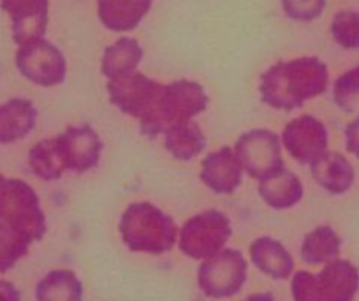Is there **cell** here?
Listing matches in <instances>:
<instances>
[{"instance_id": "obj_1", "label": "cell", "mask_w": 359, "mask_h": 301, "mask_svg": "<svg viewBox=\"0 0 359 301\" xmlns=\"http://www.w3.org/2000/svg\"><path fill=\"white\" fill-rule=\"evenodd\" d=\"M330 72L324 62L316 57L296 58L291 62H278L262 74L261 99L271 108H299L305 100L326 92Z\"/></svg>"}, {"instance_id": "obj_2", "label": "cell", "mask_w": 359, "mask_h": 301, "mask_svg": "<svg viewBox=\"0 0 359 301\" xmlns=\"http://www.w3.org/2000/svg\"><path fill=\"white\" fill-rule=\"evenodd\" d=\"M208 105V97L199 83L175 81L162 86V92L155 102L154 112L141 122V131L148 136H157L175 126L187 123L191 116L198 115Z\"/></svg>"}, {"instance_id": "obj_3", "label": "cell", "mask_w": 359, "mask_h": 301, "mask_svg": "<svg viewBox=\"0 0 359 301\" xmlns=\"http://www.w3.org/2000/svg\"><path fill=\"white\" fill-rule=\"evenodd\" d=\"M120 231L123 241L133 250L151 252V254L169 250L175 245L178 234L175 222L148 203L130 205L129 210L123 213Z\"/></svg>"}, {"instance_id": "obj_4", "label": "cell", "mask_w": 359, "mask_h": 301, "mask_svg": "<svg viewBox=\"0 0 359 301\" xmlns=\"http://www.w3.org/2000/svg\"><path fill=\"white\" fill-rule=\"evenodd\" d=\"M358 289V268L341 259L327 262L319 275L299 272L292 280L296 301H352Z\"/></svg>"}, {"instance_id": "obj_5", "label": "cell", "mask_w": 359, "mask_h": 301, "mask_svg": "<svg viewBox=\"0 0 359 301\" xmlns=\"http://www.w3.org/2000/svg\"><path fill=\"white\" fill-rule=\"evenodd\" d=\"M0 222L22 231L30 241L43 238L44 217L37 196L20 180L0 176Z\"/></svg>"}, {"instance_id": "obj_6", "label": "cell", "mask_w": 359, "mask_h": 301, "mask_svg": "<svg viewBox=\"0 0 359 301\" xmlns=\"http://www.w3.org/2000/svg\"><path fill=\"white\" fill-rule=\"evenodd\" d=\"M18 71L41 86H55L65 79L67 64L57 46L44 39L23 44L16 53Z\"/></svg>"}, {"instance_id": "obj_7", "label": "cell", "mask_w": 359, "mask_h": 301, "mask_svg": "<svg viewBox=\"0 0 359 301\" xmlns=\"http://www.w3.org/2000/svg\"><path fill=\"white\" fill-rule=\"evenodd\" d=\"M231 234L229 220L212 210L189 220L180 234V248L189 257H213Z\"/></svg>"}, {"instance_id": "obj_8", "label": "cell", "mask_w": 359, "mask_h": 301, "mask_svg": "<svg viewBox=\"0 0 359 301\" xmlns=\"http://www.w3.org/2000/svg\"><path fill=\"white\" fill-rule=\"evenodd\" d=\"M161 83L147 78L140 72L109 79L108 93L113 105L118 106L123 113L133 115L143 122L154 112L155 102L162 92Z\"/></svg>"}, {"instance_id": "obj_9", "label": "cell", "mask_w": 359, "mask_h": 301, "mask_svg": "<svg viewBox=\"0 0 359 301\" xmlns=\"http://www.w3.org/2000/svg\"><path fill=\"white\" fill-rule=\"evenodd\" d=\"M236 155L254 178L269 180L282 171L280 147L275 134L254 131L240 140Z\"/></svg>"}, {"instance_id": "obj_10", "label": "cell", "mask_w": 359, "mask_h": 301, "mask_svg": "<svg viewBox=\"0 0 359 301\" xmlns=\"http://www.w3.org/2000/svg\"><path fill=\"white\" fill-rule=\"evenodd\" d=\"M245 259L240 252L226 250L215 254L201 266L199 283L213 297H227L241 289L245 282Z\"/></svg>"}, {"instance_id": "obj_11", "label": "cell", "mask_w": 359, "mask_h": 301, "mask_svg": "<svg viewBox=\"0 0 359 301\" xmlns=\"http://www.w3.org/2000/svg\"><path fill=\"white\" fill-rule=\"evenodd\" d=\"M50 0H2V9L11 16L13 39L23 46L43 39L48 27Z\"/></svg>"}, {"instance_id": "obj_12", "label": "cell", "mask_w": 359, "mask_h": 301, "mask_svg": "<svg viewBox=\"0 0 359 301\" xmlns=\"http://www.w3.org/2000/svg\"><path fill=\"white\" fill-rule=\"evenodd\" d=\"M284 141L296 161L312 164L326 150L327 133L323 123L313 116H302L289 123L284 133Z\"/></svg>"}, {"instance_id": "obj_13", "label": "cell", "mask_w": 359, "mask_h": 301, "mask_svg": "<svg viewBox=\"0 0 359 301\" xmlns=\"http://www.w3.org/2000/svg\"><path fill=\"white\" fill-rule=\"evenodd\" d=\"M60 143L67 168H74L76 171H86L97 164L101 141L88 126L71 127L65 136L60 138Z\"/></svg>"}, {"instance_id": "obj_14", "label": "cell", "mask_w": 359, "mask_h": 301, "mask_svg": "<svg viewBox=\"0 0 359 301\" xmlns=\"http://www.w3.org/2000/svg\"><path fill=\"white\" fill-rule=\"evenodd\" d=\"M154 0H99V18L113 32L136 29L148 15Z\"/></svg>"}, {"instance_id": "obj_15", "label": "cell", "mask_w": 359, "mask_h": 301, "mask_svg": "<svg viewBox=\"0 0 359 301\" xmlns=\"http://www.w3.org/2000/svg\"><path fill=\"white\" fill-rule=\"evenodd\" d=\"M313 178L331 194H344L354 183V169L340 154H323L312 162Z\"/></svg>"}, {"instance_id": "obj_16", "label": "cell", "mask_w": 359, "mask_h": 301, "mask_svg": "<svg viewBox=\"0 0 359 301\" xmlns=\"http://www.w3.org/2000/svg\"><path fill=\"white\" fill-rule=\"evenodd\" d=\"M241 166L229 148L210 155L203 164V180L217 192H233L240 185Z\"/></svg>"}, {"instance_id": "obj_17", "label": "cell", "mask_w": 359, "mask_h": 301, "mask_svg": "<svg viewBox=\"0 0 359 301\" xmlns=\"http://www.w3.org/2000/svg\"><path fill=\"white\" fill-rule=\"evenodd\" d=\"M36 123V109L32 102L23 99H13L0 106V141H11L30 133Z\"/></svg>"}, {"instance_id": "obj_18", "label": "cell", "mask_w": 359, "mask_h": 301, "mask_svg": "<svg viewBox=\"0 0 359 301\" xmlns=\"http://www.w3.org/2000/svg\"><path fill=\"white\" fill-rule=\"evenodd\" d=\"M141 57H143V50L136 39H129V37L118 39L104 51L102 74L108 76L109 79L133 74L134 69L140 65Z\"/></svg>"}, {"instance_id": "obj_19", "label": "cell", "mask_w": 359, "mask_h": 301, "mask_svg": "<svg viewBox=\"0 0 359 301\" xmlns=\"http://www.w3.org/2000/svg\"><path fill=\"white\" fill-rule=\"evenodd\" d=\"M252 259L261 272L269 273L273 279H287L294 266L284 247L269 238H261L252 245Z\"/></svg>"}, {"instance_id": "obj_20", "label": "cell", "mask_w": 359, "mask_h": 301, "mask_svg": "<svg viewBox=\"0 0 359 301\" xmlns=\"http://www.w3.org/2000/svg\"><path fill=\"white\" fill-rule=\"evenodd\" d=\"M30 166L34 173L44 180H53L67 168L60 140H44L30 152Z\"/></svg>"}, {"instance_id": "obj_21", "label": "cell", "mask_w": 359, "mask_h": 301, "mask_svg": "<svg viewBox=\"0 0 359 301\" xmlns=\"http://www.w3.org/2000/svg\"><path fill=\"white\" fill-rule=\"evenodd\" d=\"M340 243V238L331 227H319L305 238L302 255L309 265H327L338 257Z\"/></svg>"}, {"instance_id": "obj_22", "label": "cell", "mask_w": 359, "mask_h": 301, "mask_svg": "<svg viewBox=\"0 0 359 301\" xmlns=\"http://www.w3.org/2000/svg\"><path fill=\"white\" fill-rule=\"evenodd\" d=\"M261 196L275 208H287L302 197V185L292 173L282 169L275 180H264L261 185Z\"/></svg>"}, {"instance_id": "obj_23", "label": "cell", "mask_w": 359, "mask_h": 301, "mask_svg": "<svg viewBox=\"0 0 359 301\" xmlns=\"http://www.w3.org/2000/svg\"><path fill=\"white\" fill-rule=\"evenodd\" d=\"M165 148L176 159L189 161L205 148V138L198 126L182 123V126H175L165 131Z\"/></svg>"}, {"instance_id": "obj_24", "label": "cell", "mask_w": 359, "mask_h": 301, "mask_svg": "<svg viewBox=\"0 0 359 301\" xmlns=\"http://www.w3.org/2000/svg\"><path fill=\"white\" fill-rule=\"evenodd\" d=\"M83 289L71 272L50 273L37 287V301H79Z\"/></svg>"}, {"instance_id": "obj_25", "label": "cell", "mask_w": 359, "mask_h": 301, "mask_svg": "<svg viewBox=\"0 0 359 301\" xmlns=\"http://www.w3.org/2000/svg\"><path fill=\"white\" fill-rule=\"evenodd\" d=\"M30 240L15 227L0 222V272L11 268L27 254Z\"/></svg>"}, {"instance_id": "obj_26", "label": "cell", "mask_w": 359, "mask_h": 301, "mask_svg": "<svg viewBox=\"0 0 359 301\" xmlns=\"http://www.w3.org/2000/svg\"><path fill=\"white\" fill-rule=\"evenodd\" d=\"M331 36L347 50H358L359 48V13L355 11H340L334 15L331 22Z\"/></svg>"}, {"instance_id": "obj_27", "label": "cell", "mask_w": 359, "mask_h": 301, "mask_svg": "<svg viewBox=\"0 0 359 301\" xmlns=\"http://www.w3.org/2000/svg\"><path fill=\"white\" fill-rule=\"evenodd\" d=\"M359 97V67L351 69L334 81L333 99L341 109L351 112L354 100Z\"/></svg>"}, {"instance_id": "obj_28", "label": "cell", "mask_w": 359, "mask_h": 301, "mask_svg": "<svg viewBox=\"0 0 359 301\" xmlns=\"http://www.w3.org/2000/svg\"><path fill=\"white\" fill-rule=\"evenodd\" d=\"M282 6L289 18L298 22H312L323 15L326 0H282Z\"/></svg>"}, {"instance_id": "obj_29", "label": "cell", "mask_w": 359, "mask_h": 301, "mask_svg": "<svg viewBox=\"0 0 359 301\" xmlns=\"http://www.w3.org/2000/svg\"><path fill=\"white\" fill-rule=\"evenodd\" d=\"M345 140H347V150L359 159V116L347 126Z\"/></svg>"}, {"instance_id": "obj_30", "label": "cell", "mask_w": 359, "mask_h": 301, "mask_svg": "<svg viewBox=\"0 0 359 301\" xmlns=\"http://www.w3.org/2000/svg\"><path fill=\"white\" fill-rule=\"evenodd\" d=\"M0 301H20V293L13 283L0 282Z\"/></svg>"}, {"instance_id": "obj_31", "label": "cell", "mask_w": 359, "mask_h": 301, "mask_svg": "<svg viewBox=\"0 0 359 301\" xmlns=\"http://www.w3.org/2000/svg\"><path fill=\"white\" fill-rule=\"evenodd\" d=\"M247 301H273L269 294H255V296L248 297Z\"/></svg>"}]
</instances>
